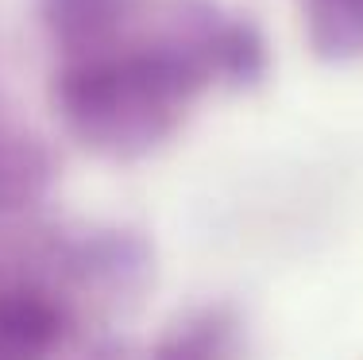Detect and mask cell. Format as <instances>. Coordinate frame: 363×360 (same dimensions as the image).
Instances as JSON below:
<instances>
[{"label":"cell","mask_w":363,"mask_h":360,"mask_svg":"<svg viewBox=\"0 0 363 360\" xmlns=\"http://www.w3.org/2000/svg\"><path fill=\"white\" fill-rule=\"evenodd\" d=\"M301 20L321 58L344 62L363 55V0H301Z\"/></svg>","instance_id":"6da1fadb"},{"label":"cell","mask_w":363,"mask_h":360,"mask_svg":"<svg viewBox=\"0 0 363 360\" xmlns=\"http://www.w3.org/2000/svg\"><path fill=\"white\" fill-rule=\"evenodd\" d=\"M58 337V314L39 295H0V360H31Z\"/></svg>","instance_id":"7a4b0ae2"},{"label":"cell","mask_w":363,"mask_h":360,"mask_svg":"<svg viewBox=\"0 0 363 360\" xmlns=\"http://www.w3.org/2000/svg\"><path fill=\"white\" fill-rule=\"evenodd\" d=\"M124 0H43V20L70 50H97L116 28Z\"/></svg>","instance_id":"3957f363"},{"label":"cell","mask_w":363,"mask_h":360,"mask_svg":"<svg viewBox=\"0 0 363 360\" xmlns=\"http://www.w3.org/2000/svg\"><path fill=\"white\" fill-rule=\"evenodd\" d=\"M47 156L35 140L0 136V209L28 205L47 186Z\"/></svg>","instance_id":"277c9868"},{"label":"cell","mask_w":363,"mask_h":360,"mask_svg":"<svg viewBox=\"0 0 363 360\" xmlns=\"http://www.w3.org/2000/svg\"><path fill=\"white\" fill-rule=\"evenodd\" d=\"M220 337L224 329L213 318L189 322L162 341L155 360H220Z\"/></svg>","instance_id":"5b68a950"}]
</instances>
